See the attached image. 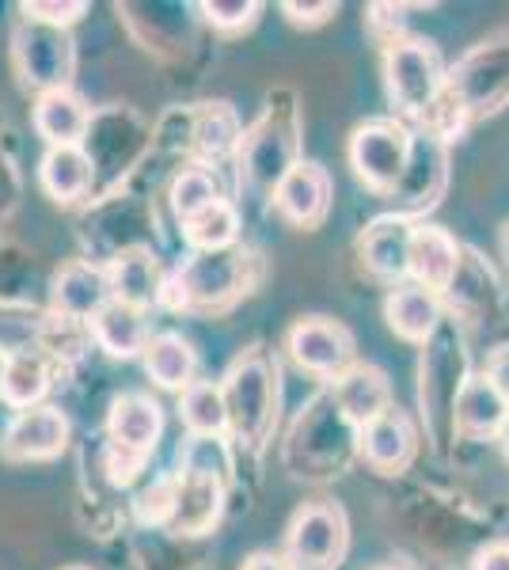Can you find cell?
I'll return each instance as SVG.
<instances>
[{
    "label": "cell",
    "mask_w": 509,
    "mask_h": 570,
    "mask_svg": "<svg viewBox=\"0 0 509 570\" xmlns=\"http://www.w3.org/2000/svg\"><path fill=\"white\" fill-rule=\"evenodd\" d=\"M4 365H8V351L0 346V381H4Z\"/></svg>",
    "instance_id": "f6af8a7d"
},
{
    "label": "cell",
    "mask_w": 509,
    "mask_h": 570,
    "mask_svg": "<svg viewBox=\"0 0 509 570\" xmlns=\"http://www.w3.org/2000/svg\"><path fill=\"white\" fill-rule=\"evenodd\" d=\"M403 4H369V31L381 39V46H392L395 39H403Z\"/></svg>",
    "instance_id": "74e56055"
},
{
    "label": "cell",
    "mask_w": 509,
    "mask_h": 570,
    "mask_svg": "<svg viewBox=\"0 0 509 570\" xmlns=\"http://www.w3.org/2000/svg\"><path fill=\"white\" fill-rule=\"evenodd\" d=\"M373 570H419V567L407 563V559H400V563H381V567H373Z\"/></svg>",
    "instance_id": "ee69618b"
},
{
    "label": "cell",
    "mask_w": 509,
    "mask_h": 570,
    "mask_svg": "<svg viewBox=\"0 0 509 570\" xmlns=\"http://www.w3.org/2000/svg\"><path fill=\"white\" fill-rule=\"evenodd\" d=\"M446 61L430 39L403 35L392 46H384V88L395 107V118L407 126H419L446 91Z\"/></svg>",
    "instance_id": "277c9868"
},
{
    "label": "cell",
    "mask_w": 509,
    "mask_h": 570,
    "mask_svg": "<svg viewBox=\"0 0 509 570\" xmlns=\"http://www.w3.org/2000/svg\"><path fill=\"white\" fill-rule=\"evenodd\" d=\"M350 453H358V430L339 415L331 392L323 389L293 426L285 461L301 480H327V475H339Z\"/></svg>",
    "instance_id": "5b68a950"
},
{
    "label": "cell",
    "mask_w": 509,
    "mask_h": 570,
    "mask_svg": "<svg viewBox=\"0 0 509 570\" xmlns=\"http://www.w3.org/2000/svg\"><path fill=\"white\" fill-rule=\"evenodd\" d=\"M331 198H335L331 171L323 168L320 160H304L301 156V160L285 171V179L274 187L271 206L285 225L301 228V233H312V228H320L323 217L331 214Z\"/></svg>",
    "instance_id": "7c38bea8"
},
{
    "label": "cell",
    "mask_w": 509,
    "mask_h": 570,
    "mask_svg": "<svg viewBox=\"0 0 509 570\" xmlns=\"http://www.w3.org/2000/svg\"><path fill=\"white\" fill-rule=\"evenodd\" d=\"M12 66L23 88L35 96L72 88L77 77V39L65 27L20 20L12 31Z\"/></svg>",
    "instance_id": "8992f818"
},
{
    "label": "cell",
    "mask_w": 509,
    "mask_h": 570,
    "mask_svg": "<svg viewBox=\"0 0 509 570\" xmlns=\"http://www.w3.org/2000/svg\"><path fill=\"white\" fill-rule=\"evenodd\" d=\"M107 282H110V301H123L141 312H149L153 305H160V289H164V266L156 259V252L149 244H134L123 247L118 255H110L104 263Z\"/></svg>",
    "instance_id": "7402d4cb"
},
{
    "label": "cell",
    "mask_w": 509,
    "mask_h": 570,
    "mask_svg": "<svg viewBox=\"0 0 509 570\" xmlns=\"http://www.w3.org/2000/svg\"><path fill=\"white\" fill-rule=\"evenodd\" d=\"M239 141H244V122L236 107L225 99H206L190 107V156L194 164L217 171L225 160H236Z\"/></svg>",
    "instance_id": "d6986e66"
},
{
    "label": "cell",
    "mask_w": 509,
    "mask_h": 570,
    "mask_svg": "<svg viewBox=\"0 0 509 570\" xmlns=\"http://www.w3.org/2000/svg\"><path fill=\"white\" fill-rule=\"evenodd\" d=\"M239 570H293V563L285 559V551H252Z\"/></svg>",
    "instance_id": "b9f144b4"
},
{
    "label": "cell",
    "mask_w": 509,
    "mask_h": 570,
    "mask_svg": "<svg viewBox=\"0 0 509 570\" xmlns=\"http://www.w3.org/2000/svg\"><path fill=\"white\" fill-rule=\"evenodd\" d=\"M414 453H419V426L395 403L381 419H373L369 426L358 430V456L381 475L407 472Z\"/></svg>",
    "instance_id": "9a60e30c"
},
{
    "label": "cell",
    "mask_w": 509,
    "mask_h": 570,
    "mask_svg": "<svg viewBox=\"0 0 509 570\" xmlns=\"http://www.w3.org/2000/svg\"><path fill=\"white\" fill-rule=\"evenodd\" d=\"M384 320L403 343L425 346L438 335V327L446 324V301L414 282L392 285L384 297Z\"/></svg>",
    "instance_id": "603a6c76"
},
{
    "label": "cell",
    "mask_w": 509,
    "mask_h": 570,
    "mask_svg": "<svg viewBox=\"0 0 509 570\" xmlns=\"http://www.w3.org/2000/svg\"><path fill=\"white\" fill-rule=\"evenodd\" d=\"M31 122H35V134L46 141V149H50V145H80L91 126V107L85 104V96H77L72 88L46 91V96L35 99Z\"/></svg>",
    "instance_id": "4316f807"
},
{
    "label": "cell",
    "mask_w": 509,
    "mask_h": 570,
    "mask_svg": "<svg viewBox=\"0 0 509 570\" xmlns=\"http://www.w3.org/2000/svg\"><path fill=\"white\" fill-rule=\"evenodd\" d=\"M509 415L506 395L487 381V373H468L464 389L452 403V434L464 438H498Z\"/></svg>",
    "instance_id": "484cf974"
},
{
    "label": "cell",
    "mask_w": 509,
    "mask_h": 570,
    "mask_svg": "<svg viewBox=\"0 0 509 570\" xmlns=\"http://www.w3.org/2000/svg\"><path fill=\"white\" fill-rule=\"evenodd\" d=\"M53 389V362L50 354L20 346V351L8 354L4 381H0V400L12 411H31L42 407L46 392Z\"/></svg>",
    "instance_id": "f1b7e54d"
},
{
    "label": "cell",
    "mask_w": 509,
    "mask_h": 570,
    "mask_svg": "<svg viewBox=\"0 0 509 570\" xmlns=\"http://www.w3.org/2000/svg\"><path fill=\"white\" fill-rule=\"evenodd\" d=\"M411 233L414 220L384 214L369 220L358 236V259L384 285H403L407 282V263H411Z\"/></svg>",
    "instance_id": "e0dca14e"
},
{
    "label": "cell",
    "mask_w": 509,
    "mask_h": 570,
    "mask_svg": "<svg viewBox=\"0 0 509 570\" xmlns=\"http://www.w3.org/2000/svg\"><path fill=\"white\" fill-rule=\"evenodd\" d=\"M464 354H460V338L452 331V320L438 327V335L422 346V415L433 438L441 434V419H449L452 430V403H457L460 389H464Z\"/></svg>",
    "instance_id": "30bf717a"
},
{
    "label": "cell",
    "mask_w": 509,
    "mask_h": 570,
    "mask_svg": "<svg viewBox=\"0 0 509 570\" xmlns=\"http://www.w3.org/2000/svg\"><path fill=\"white\" fill-rule=\"evenodd\" d=\"M464 263V244L441 225H414L411 233V263H407V282L446 297V289L457 278Z\"/></svg>",
    "instance_id": "ffe728a7"
},
{
    "label": "cell",
    "mask_w": 509,
    "mask_h": 570,
    "mask_svg": "<svg viewBox=\"0 0 509 570\" xmlns=\"http://www.w3.org/2000/svg\"><path fill=\"white\" fill-rule=\"evenodd\" d=\"M502 247H506V259H509V225H506V233H502Z\"/></svg>",
    "instance_id": "bcb514c9"
},
{
    "label": "cell",
    "mask_w": 509,
    "mask_h": 570,
    "mask_svg": "<svg viewBox=\"0 0 509 570\" xmlns=\"http://www.w3.org/2000/svg\"><path fill=\"white\" fill-rule=\"evenodd\" d=\"M498 445H502V453H506V461H509V415L502 422V430H498Z\"/></svg>",
    "instance_id": "7bdbcfd3"
},
{
    "label": "cell",
    "mask_w": 509,
    "mask_h": 570,
    "mask_svg": "<svg viewBox=\"0 0 509 570\" xmlns=\"http://www.w3.org/2000/svg\"><path fill=\"white\" fill-rule=\"evenodd\" d=\"M350 548V518L339 502H304L285 529V559L293 570H339Z\"/></svg>",
    "instance_id": "ba28073f"
},
{
    "label": "cell",
    "mask_w": 509,
    "mask_h": 570,
    "mask_svg": "<svg viewBox=\"0 0 509 570\" xmlns=\"http://www.w3.org/2000/svg\"><path fill=\"white\" fill-rule=\"evenodd\" d=\"M228 411V441L244 453H263L274 438L277 411H282V365L263 343L239 351L221 376Z\"/></svg>",
    "instance_id": "7a4b0ae2"
},
{
    "label": "cell",
    "mask_w": 509,
    "mask_h": 570,
    "mask_svg": "<svg viewBox=\"0 0 509 570\" xmlns=\"http://www.w3.org/2000/svg\"><path fill=\"white\" fill-rule=\"evenodd\" d=\"M441 301H449L452 312H460V316H479V312H487L498 301V282H495V274H490V266L479 263V255L464 247V263H460L457 278H452Z\"/></svg>",
    "instance_id": "1f68e13d"
},
{
    "label": "cell",
    "mask_w": 509,
    "mask_h": 570,
    "mask_svg": "<svg viewBox=\"0 0 509 570\" xmlns=\"http://www.w3.org/2000/svg\"><path fill=\"white\" fill-rule=\"evenodd\" d=\"M327 392H331V400H335L339 415L354 430L369 426L373 419H381L395 403L392 381H388V373L373 362H354L346 373L327 384Z\"/></svg>",
    "instance_id": "44dd1931"
},
{
    "label": "cell",
    "mask_w": 509,
    "mask_h": 570,
    "mask_svg": "<svg viewBox=\"0 0 509 570\" xmlns=\"http://www.w3.org/2000/svg\"><path fill=\"white\" fill-rule=\"evenodd\" d=\"M471 570H509V540H490L471 556Z\"/></svg>",
    "instance_id": "ab89813d"
},
{
    "label": "cell",
    "mask_w": 509,
    "mask_h": 570,
    "mask_svg": "<svg viewBox=\"0 0 509 570\" xmlns=\"http://www.w3.org/2000/svg\"><path fill=\"white\" fill-rule=\"evenodd\" d=\"M141 362L149 381L164 392H183L187 384L198 381V351L179 331H156L149 346H145Z\"/></svg>",
    "instance_id": "83f0119b"
},
{
    "label": "cell",
    "mask_w": 509,
    "mask_h": 570,
    "mask_svg": "<svg viewBox=\"0 0 509 570\" xmlns=\"http://www.w3.org/2000/svg\"><path fill=\"white\" fill-rule=\"evenodd\" d=\"M172 510H175V472L153 480L134 499V513H137V521H141V525H164V529H168Z\"/></svg>",
    "instance_id": "d590c367"
},
{
    "label": "cell",
    "mask_w": 509,
    "mask_h": 570,
    "mask_svg": "<svg viewBox=\"0 0 509 570\" xmlns=\"http://www.w3.org/2000/svg\"><path fill=\"white\" fill-rule=\"evenodd\" d=\"M487 381L495 384L498 392L506 395V403H509V343L502 346H495L487 357Z\"/></svg>",
    "instance_id": "60d3db41"
},
{
    "label": "cell",
    "mask_w": 509,
    "mask_h": 570,
    "mask_svg": "<svg viewBox=\"0 0 509 570\" xmlns=\"http://www.w3.org/2000/svg\"><path fill=\"white\" fill-rule=\"evenodd\" d=\"M335 12H339V4H331V0H323V4H301V0H285V4H282V16L293 27H323Z\"/></svg>",
    "instance_id": "f35d334b"
},
{
    "label": "cell",
    "mask_w": 509,
    "mask_h": 570,
    "mask_svg": "<svg viewBox=\"0 0 509 570\" xmlns=\"http://www.w3.org/2000/svg\"><path fill=\"white\" fill-rule=\"evenodd\" d=\"M110 301V282L104 263L96 259H69L50 278V308L65 324H88Z\"/></svg>",
    "instance_id": "5bb4252c"
},
{
    "label": "cell",
    "mask_w": 509,
    "mask_h": 570,
    "mask_svg": "<svg viewBox=\"0 0 509 570\" xmlns=\"http://www.w3.org/2000/svg\"><path fill=\"white\" fill-rule=\"evenodd\" d=\"M69 419L61 407L42 403L31 411H16L12 422L0 434V461L8 464H42V461H58L69 445Z\"/></svg>",
    "instance_id": "8fae6325"
},
{
    "label": "cell",
    "mask_w": 509,
    "mask_h": 570,
    "mask_svg": "<svg viewBox=\"0 0 509 570\" xmlns=\"http://www.w3.org/2000/svg\"><path fill=\"white\" fill-rule=\"evenodd\" d=\"M61 570H91V567H80V563H72V567H61Z\"/></svg>",
    "instance_id": "7dc6e473"
},
{
    "label": "cell",
    "mask_w": 509,
    "mask_h": 570,
    "mask_svg": "<svg viewBox=\"0 0 509 570\" xmlns=\"http://www.w3.org/2000/svg\"><path fill=\"white\" fill-rule=\"evenodd\" d=\"M164 438V407L145 392H126L110 400L107 411V445L129 456L149 461Z\"/></svg>",
    "instance_id": "2e32d148"
},
{
    "label": "cell",
    "mask_w": 509,
    "mask_h": 570,
    "mask_svg": "<svg viewBox=\"0 0 509 570\" xmlns=\"http://www.w3.org/2000/svg\"><path fill=\"white\" fill-rule=\"evenodd\" d=\"M198 12L217 35H239L252 31L263 4L258 0H206V4H198Z\"/></svg>",
    "instance_id": "e575fe53"
},
{
    "label": "cell",
    "mask_w": 509,
    "mask_h": 570,
    "mask_svg": "<svg viewBox=\"0 0 509 570\" xmlns=\"http://www.w3.org/2000/svg\"><path fill=\"white\" fill-rule=\"evenodd\" d=\"M301 160V110L297 96L277 88L266 96L258 118L244 130L236 153L239 187L255 190V195H274V187L285 179V171Z\"/></svg>",
    "instance_id": "3957f363"
},
{
    "label": "cell",
    "mask_w": 509,
    "mask_h": 570,
    "mask_svg": "<svg viewBox=\"0 0 509 570\" xmlns=\"http://www.w3.org/2000/svg\"><path fill=\"white\" fill-rule=\"evenodd\" d=\"M446 183H449V145L430 134H414L411 164H407L400 187L388 195V202L395 206V217L411 220L414 214H425V209L438 206L441 195H446Z\"/></svg>",
    "instance_id": "4fadbf2b"
},
{
    "label": "cell",
    "mask_w": 509,
    "mask_h": 570,
    "mask_svg": "<svg viewBox=\"0 0 509 570\" xmlns=\"http://www.w3.org/2000/svg\"><path fill=\"white\" fill-rule=\"evenodd\" d=\"M228 483L202 472H175V510L168 532L175 537H206L225 518Z\"/></svg>",
    "instance_id": "ac0fdd59"
},
{
    "label": "cell",
    "mask_w": 509,
    "mask_h": 570,
    "mask_svg": "<svg viewBox=\"0 0 509 570\" xmlns=\"http://www.w3.org/2000/svg\"><path fill=\"white\" fill-rule=\"evenodd\" d=\"M179 419L190 438H228V411L221 381H194L179 392Z\"/></svg>",
    "instance_id": "4dcf8cb0"
},
{
    "label": "cell",
    "mask_w": 509,
    "mask_h": 570,
    "mask_svg": "<svg viewBox=\"0 0 509 570\" xmlns=\"http://www.w3.org/2000/svg\"><path fill=\"white\" fill-rule=\"evenodd\" d=\"M179 472H202L233 483V445L228 438H190L179 445Z\"/></svg>",
    "instance_id": "836d02e7"
},
{
    "label": "cell",
    "mask_w": 509,
    "mask_h": 570,
    "mask_svg": "<svg viewBox=\"0 0 509 570\" xmlns=\"http://www.w3.org/2000/svg\"><path fill=\"white\" fill-rule=\"evenodd\" d=\"M263 278V259L247 244L221 252H187L164 274L160 305L172 312H228L247 297Z\"/></svg>",
    "instance_id": "6da1fadb"
},
{
    "label": "cell",
    "mask_w": 509,
    "mask_h": 570,
    "mask_svg": "<svg viewBox=\"0 0 509 570\" xmlns=\"http://www.w3.org/2000/svg\"><path fill=\"white\" fill-rule=\"evenodd\" d=\"M23 20H35V23H50V27H65V31H72V23H80L88 16V4L85 0H31V4H20Z\"/></svg>",
    "instance_id": "8d00e7d4"
},
{
    "label": "cell",
    "mask_w": 509,
    "mask_h": 570,
    "mask_svg": "<svg viewBox=\"0 0 509 570\" xmlns=\"http://www.w3.org/2000/svg\"><path fill=\"white\" fill-rule=\"evenodd\" d=\"M285 351L301 373L327 384L358 362V343L350 327L331 316H301L285 335Z\"/></svg>",
    "instance_id": "9c48e42d"
},
{
    "label": "cell",
    "mask_w": 509,
    "mask_h": 570,
    "mask_svg": "<svg viewBox=\"0 0 509 570\" xmlns=\"http://www.w3.org/2000/svg\"><path fill=\"white\" fill-rule=\"evenodd\" d=\"M411 149L414 130L407 122H400V118H369L350 134L346 156L361 187L388 198L400 187L407 164H411Z\"/></svg>",
    "instance_id": "52a82bcc"
},
{
    "label": "cell",
    "mask_w": 509,
    "mask_h": 570,
    "mask_svg": "<svg viewBox=\"0 0 509 570\" xmlns=\"http://www.w3.org/2000/svg\"><path fill=\"white\" fill-rule=\"evenodd\" d=\"M39 183L58 206H77L96 195V168L85 145H50L39 160Z\"/></svg>",
    "instance_id": "cb8c5ba5"
},
{
    "label": "cell",
    "mask_w": 509,
    "mask_h": 570,
    "mask_svg": "<svg viewBox=\"0 0 509 570\" xmlns=\"http://www.w3.org/2000/svg\"><path fill=\"white\" fill-rule=\"evenodd\" d=\"M88 335L107 357L129 362V357L145 354L153 331H149V316H145L141 308L123 305V301H107V305L88 320Z\"/></svg>",
    "instance_id": "d4e9b609"
},
{
    "label": "cell",
    "mask_w": 509,
    "mask_h": 570,
    "mask_svg": "<svg viewBox=\"0 0 509 570\" xmlns=\"http://www.w3.org/2000/svg\"><path fill=\"white\" fill-rule=\"evenodd\" d=\"M179 225H183V240H187L190 252H221V247L239 244L244 217H239L233 198H217L213 206L198 209V214L179 220Z\"/></svg>",
    "instance_id": "f546056e"
},
{
    "label": "cell",
    "mask_w": 509,
    "mask_h": 570,
    "mask_svg": "<svg viewBox=\"0 0 509 570\" xmlns=\"http://www.w3.org/2000/svg\"><path fill=\"white\" fill-rule=\"evenodd\" d=\"M168 198H172V214L179 220L194 217L198 209L213 206L217 198H225L221 190V179L213 168H202V164H187V168L175 171L172 187H168Z\"/></svg>",
    "instance_id": "d6a6232c"
}]
</instances>
